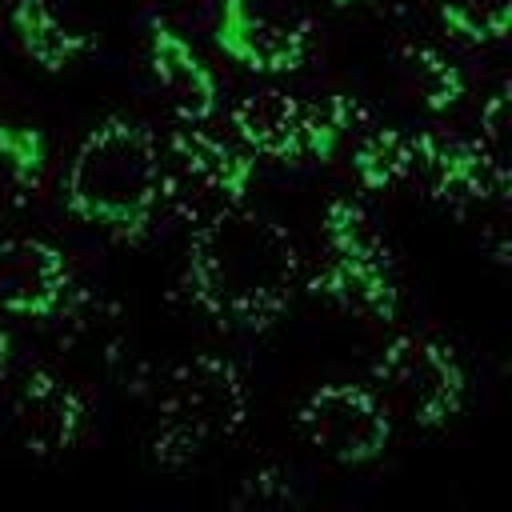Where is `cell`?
<instances>
[{
  "label": "cell",
  "mask_w": 512,
  "mask_h": 512,
  "mask_svg": "<svg viewBox=\"0 0 512 512\" xmlns=\"http://www.w3.org/2000/svg\"><path fill=\"white\" fill-rule=\"evenodd\" d=\"M300 264L288 224L244 204H224L192 228L176 296L216 328L268 332L300 288Z\"/></svg>",
  "instance_id": "1"
},
{
  "label": "cell",
  "mask_w": 512,
  "mask_h": 512,
  "mask_svg": "<svg viewBox=\"0 0 512 512\" xmlns=\"http://www.w3.org/2000/svg\"><path fill=\"white\" fill-rule=\"evenodd\" d=\"M164 196L168 164L160 156V140L128 112H108L76 144L60 184V200L72 220L124 244H140L152 232Z\"/></svg>",
  "instance_id": "2"
},
{
  "label": "cell",
  "mask_w": 512,
  "mask_h": 512,
  "mask_svg": "<svg viewBox=\"0 0 512 512\" xmlns=\"http://www.w3.org/2000/svg\"><path fill=\"white\" fill-rule=\"evenodd\" d=\"M248 376L232 356L196 352L172 364L156 392L152 460L160 468H188L216 444H228L248 424Z\"/></svg>",
  "instance_id": "3"
},
{
  "label": "cell",
  "mask_w": 512,
  "mask_h": 512,
  "mask_svg": "<svg viewBox=\"0 0 512 512\" xmlns=\"http://www.w3.org/2000/svg\"><path fill=\"white\" fill-rule=\"evenodd\" d=\"M324 264L308 276V292L356 312L376 324H396L400 316V280L384 232L368 208L352 196H332L320 216Z\"/></svg>",
  "instance_id": "4"
},
{
  "label": "cell",
  "mask_w": 512,
  "mask_h": 512,
  "mask_svg": "<svg viewBox=\"0 0 512 512\" xmlns=\"http://www.w3.org/2000/svg\"><path fill=\"white\" fill-rule=\"evenodd\" d=\"M368 388L380 396L392 420L412 428H440L464 408L468 372L452 344L428 332H400L372 360Z\"/></svg>",
  "instance_id": "5"
},
{
  "label": "cell",
  "mask_w": 512,
  "mask_h": 512,
  "mask_svg": "<svg viewBox=\"0 0 512 512\" xmlns=\"http://www.w3.org/2000/svg\"><path fill=\"white\" fill-rule=\"evenodd\" d=\"M312 4L308 0H220L212 40L252 76H292L312 52Z\"/></svg>",
  "instance_id": "6"
},
{
  "label": "cell",
  "mask_w": 512,
  "mask_h": 512,
  "mask_svg": "<svg viewBox=\"0 0 512 512\" xmlns=\"http://www.w3.org/2000/svg\"><path fill=\"white\" fill-rule=\"evenodd\" d=\"M392 416L368 384H320L296 408V432L332 464H372L392 444Z\"/></svg>",
  "instance_id": "7"
},
{
  "label": "cell",
  "mask_w": 512,
  "mask_h": 512,
  "mask_svg": "<svg viewBox=\"0 0 512 512\" xmlns=\"http://www.w3.org/2000/svg\"><path fill=\"white\" fill-rule=\"evenodd\" d=\"M412 176L428 196L452 212L488 208L508 196V160L492 156L480 140L424 128L412 136Z\"/></svg>",
  "instance_id": "8"
},
{
  "label": "cell",
  "mask_w": 512,
  "mask_h": 512,
  "mask_svg": "<svg viewBox=\"0 0 512 512\" xmlns=\"http://www.w3.org/2000/svg\"><path fill=\"white\" fill-rule=\"evenodd\" d=\"M88 420L84 396L52 368H28L16 396H12V424L28 456L36 460H60L72 452Z\"/></svg>",
  "instance_id": "9"
},
{
  "label": "cell",
  "mask_w": 512,
  "mask_h": 512,
  "mask_svg": "<svg viewBox=\"0 0 512 512\" xmlns=\"http://www.w3.org/2000/svg\"><path fill=\"white\" fill-rule=\"evenodd\" d=\"M72 292V264L64 248L44 236L0 240V312L20 320H48Z\"/></svg>",
  "instance_id": "10"
},
{
  "label": "cell",
  "mask_w": 512,
  "mask_h": 512,
  "mask_svg": "<svg viewBox=\"0 0 512 512\" xmlns=\"http://www.w3.org/2000/svg\"><path fill=\"white\" fill-rule=\"evenodd\" d=\"M148 68L180 124H208L220 108V80L192 40L164 16H148Z\"/></svg>",
  "instance_id": "11"
},
{
  "label": "cell",
  "mask_w": 512,
  "mask_h": 512,
  "mask_svg": "<svg viewBox=\"0 0 512 512\" xmlns=\"http://www.w3.org/2000/svg\"><path fill=\"white\" fill-rule=\"evenodd\" d=\"M168 160L216 208L244 204L248 200V188L256 180V156L240 140L212 136L200 124H180L168 136Z\"/></svg>",
  "instance_id": "12"
},
{
  "label": "cell",
  "mask_w": 512,
  "mask_h": 512,
  "mask_svg": "<svg viewBox=\"0 0 512 512\" xmlns=\"http://www.w3.org/2000/svg\"><path fill=\"white\" fill-rule=\"evenodd\" d=\"M300 116L304 100H296L284 88H252L244 92L232 112V136L256 156V160H276V164H304V144H300Z\"/></svg>",
  "instance_id": "13"
},
{
  "label": "cell",
  "mask_w": 512,
  "mask_h": 512,
  "mask_svg": "<svg viewBox=\"0 0 512 512\" xmlns=\"http://www.w3.org/2000/svg\"><path fill=\"white\" fill-rule=\"evenodd\" d=\"M8 32L24 60H32L40 72H64L84 52H92V40L72 28L52 0H12L8 8Z\"/></svg>",
  "instance_id": "14"
},
{
  "label": "cell",
  "mask_w": 512,
  "mask_h": 512,
  "mask_svg": "<svg viewBox=\"0 0 512 512\" xmlns=\"http://www.w3.org/2000/svg\"><path fill=\"white\" fill-rule=\"evenodd\" d=\"M396 76L400 88L424 108V112H452L468 96V76L460 64H452L432 44H404L396 52Z\"/></svg>",
  "instance_id": "15"
},
{
  "label": "cell",
  "mask_w": 512,
  "mask_h": 512,
  "mask_svg": "<svg viewBox=\"0 0 512 512\" xmlns=\"http://www.w3.org/2000/svg\"><path fill=\"white\" fill-rule=\"evenodd\" d=\"M348 164H352V176L364 192H388L412 176V136L400 128L360 132Z\"/></svg>",
  "instance_id": "16"
},
{
  "label": "cell",
  "mask_w": 512,
  "mask_h": 512,
  "mask_svg": "<svg viewBox=\"0 0 512 512\" xmlns=\"http://www.w3.org/2000/svg\"><path fill=\"white\" fill-rule=\"evenodd\" d=\"M360 124H364V108L352 96L332 92L320 100H304V116H300L304 164H328Z\"/></svg>",
  "instance_id": "17"
},
{
  "label": "cell",
  "mask_w": 512,
  "mask_h": 512,
  "mask_svg": "<svg viewBox=\"0 0 512 512\" xmlns=\"http://www.w3.org/2000/svg\"><path fill=\"white\" fill-rule=\"evenodd\" d=\"M52 140L44 128L24 120H0V168L16 192H36L48 176Z\"/></svg>",
  "instance_id": "18"
},
{
  "label": "cell",
  "mask_w": 512,
  "mask_h": 512,
  "mask_svg": "<svg viewBox=\"0 0 512 512\" xmlns=\"http://www.w3.org/2000/svg\"><path fill=\"white\" fill-rule=\"evenodd\" d=\"M440 24L464 44H500L508 36L512 0H432Z\"/></svg>",
  "instance_id": "19"
},
{
  "label": "cell",
  "mask_w": 512,
  "mask_h": 512,
  "mask_svg": "<svg viewBox=\"0 0 512 512\" xmlns=\"http://www.w3.org/2000/svg\"><path fill=\"white\" fill-rule=\"evenodd\" d=\"M504 136H508V88H496V92L484 100V108H480V136H476V140H480L492 156L508 160Z\"/></svg>",
  "instance_id": "20"
},
{
  "label": "cell",
  "mask_w": 512,
  "mask_h": 512,
  "mask_svg": "<svg viewBox=\"0 0 512 512\" xmlns=\"http://www.w3.org/2000/svg\"><path fill=\"white\" fill-rule=\"evenodd\" d=\"M384 4H392V0H328V8H336V12H364V8H384Z\"/></svg>",
  "instance_id": "21"
},
{
  "label": "cell",
  "mask_w": 512,
  "mask_h": 512,
  "mask_svg": "<svg viewBox=\"0 0 512 512\" xmlns=\"http://www.w3.org/2000/svg\"><path fill=\"white\" fill-rule=\"evenodd\" d=\"M8 368H12V332L0 324V384L8 380Z\"/></svg>",
  "instance_id": "22"
}]
</instances>
